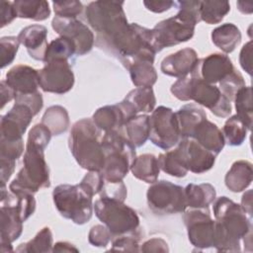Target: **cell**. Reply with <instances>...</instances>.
I'll return each instance as SVG.
<instances>
[{
	"mask_svg": "<svg viewBox=\"0 0 253 253\" xmlns=\"http://www.w3.org/2000/svg\"><path fill=\"white\" fill-rule=\"evenodd\" d=\"M212 211L216 223L214 248L219 252H239L241 240L252 231V216L225 196L213 201Z\"/></svg>",
	"mask_w": 253,
	"mask_h": 253,
	"instance_id": "6da1fadb",
	"label": "cell"
},
{
	"mask_svg": "<svg viewBox=\"0 0 253 253\" xmlns=\"http://www.w3.org/2000/svg\"><path fill=\"white\" fill-rule=\"evenodd\" d=\"M101 48L116 55L126 68L132 63L140 61L153 63L156 54L153 47L151 30L136 23L129 24L125 31L105 43Z\"/></svg>",
	"mask_w": 253,
	"mask_h": 253,
	"instance_id": "7a4b0ae2",
	"label": "cell"
},
{
	"mask_svg": "<svg viewBox=\"0 0 253 253\" xmlns=\"http://www.w3.org/2000/svg\"><path fill=\"white\" fill-rule=\"evenodd\" d=\"M102 132L91 119L79 120L71 127L69 149L79 166L88 171H101L104 166Z\"/></svg>",
	"mask_w": 253,
	"mask_h": 253,
	"instance_id": "3957f363",
	"label": "cell"
},
{
	"mask_svg": "<svg viewBox=\"0 0 253 253\" xmlns=\"http://www.w3.org/2000/svg\"><path fill=\"white\" fill-rule=\"evenodd\" d=\"M171 93L180 101H194L208 108L214 116L226 118L232 111L230 101L218 87L207 83L197 75L188 74L172 84Z\"/></svg>",
	"mask_w": 253,
	"mask_h": 253,
	"instance_id": "277c9868",
	"label": "cell"
},
{
	"mask_svg": "<svg viewBox=\"0 0 253 253\" xmlns=\"http://www.w3.org/2000/svg\"><path fill=\"white\" fill-rule=\"evenodd\" d=\"M105 161L100 171L106 182H121L130 170L135 156V147L124 130H109L102 136Z\"/></svg>",
	"mask_w": 253,
	"mask_h": 253,
	"instance_id": "5b68a950",
	"label": "cell"
},
{
	"mask_svg": "<svg viewBox=\"0 0 253 253\" xmlns=\"http://www.w3.org/2000/svg\"><path fill=\"white\" fill-rule=\"evenodd\" d=\"M124 2L95 1L86 10L85 17L90 27L97 33L96 44L101 47L128 27Z\"/></svg>",
	"mask_w": 253,
	"mask_h": 253,
	"instance_id": "8992f818",
	"label": "cell"
},
{
	"mask_svg": "<svg viewBox=\"0 0 253 253\" xmlns=\"http://www.w3.org/2000/svg\"><path fill=\"white\" fill-rule=\"evenodd\" d=\"M49 186V169L44 159V149L27 142L23 168L10 183V192L23 191L35 194L39 190Z\"/></svg>",
	"mask_w": 253,
	"mask_h": 253,
	"instance_id": "52a82bcc",
	"label": "cell"
},
{
	"mask_svg": "<svg viewBox=\"0 0 253 253\" xmlns=\"http://www.w3.org/2000/svg\"><path fill=\"white\" fill-rule=\"evenodd\" d=\"M54 206L61 216L76 224L88 222L93 214V197L80 184H61L52 192Z\"/></svg>",
	"mask_w": 253,
	"mask_h": 253,
	"instance_id": "ba28073f",
	"label": "cell"
},
{
	"mask_svg": "<svg viewBox=\"0 0 253 253\" xmlns=\"http://www.w3.org/2000/svg\"><path fill=\"white\" fill-rule=\"evenodd\" d=\"M94 211L109 228L113 237L137 232L139 217L132 208L122 201L100 197L95 201Z\"/></svg>",
	"mask_w": 253,
	"mask_h": 253,
	"instance_id": "9c48e42d",
	"label": "cell"
},
{
	"mask_svg": "<svg viewBox=\"0 0 253 253\" xmlns=\"http://www.w3.org/2000/svg\"><path fill=\"white\" fill-rule=\"evenodd\" d=\"M148 208L160 214L184 212L187 209L184 188L169 181H156L146 193Z\"/></svg>",
	"mask_w": 253,
	"mask_h": 253,
	"instance_id": "30bf717a",
	"label": "cell"
},
{
	"mask_svg": "<svg viewBox=\"0 0 253 253\" xmlns=\"http://www.w3.org/2000/svg\"><path fill=\"white\" fill-rule=\"evenodd\" d=\"M149 126L148 138L164 150L174 147L182 139L176 115L170 108L159 106L154 109L149 116Z\"/></svg>",
	"mask_w": 253,
	"mask_h": 253,
	"instance_id": "8fae6325",
	"label": "cell"
},
{
	"mask_svg": "<svg viewBox=\"0 0 253 253\" xmlns=\"http://www.w3.org/2000/svg\"><path fill=\"white\" fill-rule=\"evenodd\" d=\"M183 220L187 227L190 242L197 249L213 248L216 237V223L209 209H191L185 211Z\"/></svg>",
	"mask_w": 253,
	"mask_h": 253,
	"instance_id": "7c38bea8",
	"label": "cell"
},
{
	"mask_svg": "<svg viewBox=\"0 0 253 253\" xmlns=\"http://www.w3.org/2000/svg\"><path fill=\"white\" fill-rule=\"evenodd\" d=\"M195 25L181 19L177 15L163 20L151 30L153 47L157 52L191 40L195 33Z\"/></svg>",
	"mask_w": 253,
	"mask_h": 253,
	"instance_id": "4fadbf2b",
	"label": "cell"
},
{
	"mask_svg": "<svg viewBox=\"0 0 253 253\" xmlns=\"http://www.w3.org/2000/svg\"><path fill=\"white\" fill-rule=\"evenodd\" d=\"M39 71L40 87L42 91L54 94H64L74 85V74L68 60L57 59L44 62Z\"/></svg>",
	"mask_w": 253,
	"mask_h": 253,
	"instance_id": "5bb4252c",
	"label": "cell"
},
{
	"mask_svg": "<svg viewBox=\"0 0 253 253\" xmlns=\"http://www.w3.org/2000/svg\"><path fill=\"white\" fill-rule=\"evenodd\" d=\"M52 29L60 36L73 42L76 55L88 53L95 42L93 32L76 18H61L55 16L51 21Z\"/></svg>",
	"mask_w": 253,
	"mask_h": 253,
	"instance_id": "9a60e30c",
	"label": "cell"
},
{
	"mask_svg": "<svg viewBox=\"0 0 253 253\" xmlns=\"http://www.w3.org/2000/svg\"><path fill=\"white\" fill-rule=\"evenodd\" d=\"M175 149L188 171L202 174L214 165L216 155L207 150L194 138H182Z\"/></svg>",
	"mask_w": 253,
	"mask_h": 253,
	"instance_id": "2e32d148",
	"label": "cell"
},
{
	"mask_svg": "<svg viewBox=\"0 0 253 253\" xmlns=\"http://www.w3.org/2000/svg\"><path fill=\"white\" fill-rule=\"evenodd\" d=\"M34 116L33 111L28 106L15 103L13 108L1 118L0 139L7 141L22 140V136L26 132Z\"/></svg>",
	"mask_w": 253,
	"mask_h": 253,
	"instance_id": "e0dca14e",
	"label": "cell"
},
{
	"mask_svg": "<svg viewBox=\"0 0 253 253\" xmlns=\"http://www.w3.org/2000/svg\"><path fill=\"white\" fill-rule=\"evenodd\" d=\"M234 70L231 59L222 53H211L199 59L197 65L190 74L197 75L210 84L219 83L224 77Z\"/></svg>",
	"mask_w": 253,
	"mask_h": 253,
	"instance_id": "ac0fdd59",
	"label": "cell"
},
{
	"mask_svg": "<svg viewBox=\"0 0 253 253\" xmlns=\"http://www.w3.org/2000/svg\"><path fill=\"white\" fill-rule=\"evenodd\" d=\"M1 252H12V242L17 240L23 231V219L16 206L12 204L1 205Z\"/></svg>",
	"mask_w": 253,
	"mask_h": 253,
	"instance_id": "d6986e66",
	"label": "cell"
},
{
	"mask_svg": "<svg viewBox=\"0 0 253 253\" xmlns=\"http://www.w3.org/2000/svg\"><path fill=\"white\" fill-rule=\"evenodd\" d=\"M198 61L199 58L196 50L185 47L164 57L161 61L160 69L165 75L181 78L190 74Z\"/></svg>",
	"mask_w": 253,
	"mask_h": 253,
	"instance_id": "ffe728a7",
	"label": "cell"
},
{
	"mask_svg": "<svg viewBox=\"0 0 253 253\" xmlns=\"http://www.w3.org/2000/svg\"><path fill=\"white\" fill-rule=\"evenodd\" d=\"M47 29L42 25H31L21 30L18 40L23 44L29 55L36 60H44L47 43Z\"/></svg>",
	"mask_w": 253,
	"mask_h": 253,
	"instance_id": "44dd1931",
	"label": "cell"
},
{
	"mask_svg": "<svg viewBox=\"0 0 253 253\" xmlns=\"http://www.w3.org/2000/svg\"><path fill=\"white\" fill-rule=\"evenodd\" d=\"M5 81L17 94L35 93L40 87L39 70L28 65L19 64L6 73Z\"/></svg>",
	"mask_w": 253,
	"mask_h": 253,
	"instance_id": "7402d4cb",
	"label": "cell"
},
{
	"mask_svg": "<svg viewBox=\"0 0 253 253\" xmlns=\"http://www.w3.org/2000/svg\"><path fill=\"white\" fill-rule=\"evenodd\" d=\"M93 123L103 132L109 130H123L128 121L124 110L119 104L99 108L92 117Z\"/></svg>",
	"mask_w": 253,
	"mask_h": 253,
	"instance_id": "603a6c76",
	"label": "cell"
},
{
	"mask_svg": "<svg viewBox=\"0 0 253 253\" xmlns=\"http://www.w3.org/2000/svg\"><path fill=\"white\" fill-rule=\"evenodd\" d=\"M192 138L214 155L219 154L225 145L222 131L215 124L210 122L208 119L196 127Z\"/></svg>",
	"mask_w": 253,
	"mask_h": 253,
	"instance_id": "cb8c5ba5",
	"label": "cell"
},
{
	"mask_svg": "<svg viewBox=\"0 0 253 253\" xmlns=\"http://www.w3.org/2000/svg\"><path fill=\"white\" fill-rule=\"evenodd\" d=\"M181 138H192L196 127L205 120L207 114L195 104H187L175 112Z\"/></svg>",
	"mask_w": 253,
	"mask_h": 253,
	"instance_id": "d4e9b609",
	"label": "cell"
},
{
	"mask_svg": "<svg viewBox=\"0 0 253 253\" xmlns=\"http://www.w3.org/2000/svg\"><path fill=\"white\" fill-rule=\"evenodd\" d=\"M253 179L252 164L247 160L235 161L227 171L224 183L228 190L239 193L247 189Z\"/></svg>",
	"mask_w": 253,
	"mask_h": 253,
	"instance_id": "484cf974",
	"label": "cell"
},
{
	"mask_svg": "<svg viewBox=\"0 0 253 253\" xmlns=\"http://www.w3.org/2000/svg\"><path fill=\"white\" fill-rule=\"evenodd\" d=\"M186 206L190 209H209L216 197L215 189L209 183L189 184L184 188Z\"/></svg>",
	"mask_w": 253,
	"mask_h": 253,
	"instance_id": "4316f807",
	"label": "cell"
},
{
	"mask_svg": "<svg viewBox=\"0 0 253 253\" xmlns=\"http://www.w3.org/2000/svg\"><path fill=\"white\" fill-rule=\"evenodd\" d=\"M130 171L132 175L145 183L153 184L157 181L159 176V164L155 155L144 153L134 158L131 163Z\"/></svg>",
	"mask_w": 253,
	"mask_h": 253,
	"instance_id": "83f0119b",
	"label": "cell"
},
{
	"mask_svg": "<svg viewBox=\"0 0 253 253\" xmlns=\"http://www.w3.org/2000/svg\"><path fill=\"white\" fill-rule=\"evenodd\" d=\"M211 42L223 52L230 53L241 42L240 30L232 23L222 24L212 30Z\"/></svg>",
	"mask_w": 253,
	"mask_h": 253,
	"instance_id": "f1b7e54d",
	"label": "cell"
},
{
	"mask_svg": "<svg viewBox=\"0 0 253 253\" xmlns=\"http://www.w3.org/2000/svg\"><path fill=\"white\" fill-rule=\"evenodd\" d=\"M123 130L134 147L142 146L149 137V116L142 114L132 117L126 122Z\"/></svg>",
	"mask_w": 253,
	"mask_h": 253,
	"instance_id": "f546056e",
	"label": "cell"
},
{
	"mask_svg": "<svg viewBox=\"0 0 253 253\" xmlns=\"http://www.w3.org/2000/svg\"><path fill=\"white\" fill-rule=\"evenodd\" d=\"M13 3L19 18L44 21L50 16V8L47 1L17 0Z\"/></svg>",
	"mask_w": 253,
	"mask_h": 253,
	"instance_id": "4dcf8cb0",
	"label": "cell"
},
{
	"mask_svg": "<svg viewBox=\"0 0 253 253\" xmlns=\"http://www.w3.org/2000/svg\"><path fill=\"white\" fill-rule=\"evenodd\" d=\"M125 100L136 114L152 113L156 105V98L151 87H136L126 96Z\"/></svg>",
	"mask_w": 253,
	"mask_h": 253,
	"instance_id": "1f68e13d",
	"label": "cell"
},
{
	"mask_svg": "<svg viewBox=\"0 0 253 253\" xmlns=\"http://www.w3.org/2000/svg\"><path fill=\"white\" fill-rule=\"evenodd\" d=\"M43 124L52 135H59L65 132L69 126V116L65 108L59 105L50 106L42 118Z\"/></svg>",
	"mask_w": 253,
	"mask_h": 253,
	"instance_id": "d6a6232c",
	"label": "cell"
},
{
	"mask_svg": "<svg viewBox=\"0 0 253 253\" xmlns=\"http://www.w3.org/2000/svg\"><path fill=\"white\" fill-rule=\"evenodd\" d=\"M127 69L131 82L135 87H152L157 80V72L151 62H135L129 65Z\"/></svg>",
	"mask_w": 253,
	"mask_h": 253,
	"instance_id": "836d02e7",
	"label": "cell"
},
{
	"mask_svg": "<svg viewBox=\"0 0 253 253\" xmlns=\"http://www.w3.org/2000/svg\"><path fill=\"white\" fill-rule=\"evenodd\" d=\"M230 11L227 1H200L201 21L209 25L218 24Z\"/></svg>",
	"mask_w": 253,
	"mask_h": 253,
	"instance_id": "e575fe53",
	"label": "cell"
},
{
	"mask_svg": "<svg viewBox=\"0 0 253 253\" xmlns=\"http://www.w3.org/2000/svg\"><path fill=\"white\" fill-rule=\"evenodd\" d=\"M248 130L245 123L237 115L231 116L226 120L222 129L225 143L230 146L241 145L246 139Z\"/></svg>",
	"mask_w": 253,
	"mask_h": 253,
	"instance_id": "d590c367",
	"label": "cell"
},
{
	"mask_svg": "<svg viewBox=\"0 0 253 253\" xmlns=\"http://www.w3.org/2000/svg\"><path fill=\"white\" fill-rule=\"evenodd\" d=\"M52 233L49 227H43L37 235L26 243H22L16 249L17 252L25 253H42L52 251Z\"/></svg>",
	"mask_w": 253,
	"mask_h": 253,
	"instance_id": "8d00e7d4",
	"label": "cell"
},
{
	"mask_svg": "<svg viewBox=\"0 0 253 253\" xmlns=\"http://www.w3.org/2000/svg\"><path fill=\"white\" fill-rule=\"evenodd\" d=\"M74 54L76 55V47L73 42L67 38L59 37L48 43L43 61L47 62L57 59L68 60Z\"/></svg>",
	"mask_w": 253,
	"mask_h": 253,
	"instance_id": "74e56055",
	"label": "cell"
},
{
	"mask_svg": "<svg viewBox=\"0 0 253 253\" xmlns=\"http://www.w3.org/2000/svg\"><path fill=\"white\" fill-rule=\"evenodd\" d=\"M237 116L245 123L247 128L252 127V89L251 86L242 87L235 95L234 100Z\"/></svg>",
	"mask_w": 253,
	"mask_h": 253,
	"instance_id": "f35d334b",
	"label": "cell"
},
{
	"mask_svg": "<svg viewBox=\"0 0 253 253\" xmlns=\"http://www.w3.org/2000/svg\"><path fill=\"white\" fill-rule=\"evenodd\" d=\"M157 159H158L159 168L164 173L170 176L182 178V177H185L189 172L185 167V165L183 164L176 149L159 154Z\"/></svg>",
	"mask_w": 253,
	"mask_h": 253,
	"instance_id": "ab89813d",
	"label": "cell"
},
{
	"mask_svg": "<svg viewBox=\"0 0 253 253\" xmlns=\"http://www.w3.org/2000/svg\"><path fill=\"white\" fill-rule=\"evenodd\" d=\"M245 86V81L241 73L233 70L219 82V90L231 102L234 100L236 93Z\"/></svg>",
	"mask_w": 253,
	"mask_h": 253,
	"instance_id": "60d3db41",
	"label": "cell"
},
{
	"mask_svg": "<svg viewBox=\"0 0 253 253\" xmlns=\"http://www.w3.org/2000/svg\"><path fill=\"white\" fill-rule=\"evenodd\" d=\"M20 42L18 37H2L0 39V53H1V68H5L15 59Z\"/></svg>",
	"mask_w": 253,
	"mask_h": 253,
	"instance_id": "b9f144b4",
	"label": "cell"
},
{
	"mask_svg": "<svg viewBox=\"0 0 253 253\" xmlns=\"http://www.w3.org/2000/svg\"><path fill=\"white\" fill-rule=\"evenodd\" d=\"M174 6L179 10L177 16L181 19L195 26L201 22L200 1H176Z\"/></svg>",
	"mask_w": 253,
	"mask_h": 253,
	"instance_id": "7bdbcfd3",
	"label": "cell"
},
{
	"mask_svg": "<svg viewBox=\"0 0 253 253\" xmlns=\"http://www.w3.org/2000/svg\"><path fill=\"white\" fill-rule=\"evenodd\" d=\"M110 251H139V235L134 232L116 236L112 239Z\"/></svg>",
	"mask_w": 253,
	"mask_h": 253,
	"instance_id": "ee69618b",
	"label": "cell"
},
{
	"mask_svg": "<svg viewBox=\"0 0 253 253\" xmlns=\"http://www.w3.org/2000/svg\"><path fill=\"white\" fill-rule=\"evenodd\" d=\"M52 7L55 15L61 18H76L83 10L82 3L76 0L54 1Z\"/></svg>",
	"mask_w": 253,
	"mask_h": 253,
	"instance_id": "f6af8a7d",
	"label": "cell"
},
{
	"mask_svg": "<svg viewBox=\"0 0 253 253\" xmlns=\"http://www.w3.org/2000/svg\"><path fill=\"white\" fill-rule=\"evenodd\" d=\"M79 184L88 194L94 197L102 191L105 180L100 171H88Z\"/></svg>",
	"mask_w": 253,
	"mask_h": 253,
	"instance_id": "bcb514c9",
	"label": "cell"
},
{
	"mask_svg": "<svg viewBox=\"0 0 253 253\" xmlns=\"http://www.w3.org/2000/svg\"><path fill=\"white\" fill-rule=\"evenodd\" d=\"M112 239L113 235L105 224H96L92 226L88 234L89 243L96 247H106Z\"/></svg>",
	"mask_w": 253,
	"mask_h": 253,
	"instance_id": "7dc6e473",
	"label": "cell"
},
{
	"mask_svg": "<svg viewBox=\"0 0 253 253\" xmlns=\"http://www.w3.org/2000/svg\"><path fill=\"white\" fill-rule=\"evenodd\" d=\"M51 135L52 134L50 130L43 124L41 123L34 126L29 131L27 142L45 149L48 142L50 141Z\"/></svg>",
	"mask_w": 253,
	"mask_h": 253,
	"instance_id": "c3c4849f",
	"label": "cell"
},
{
	"mask_svg": "<svg viewBox=\"0 0 253 253\" xmlns=\"http://www.w3.org/2000/svg\"><path fill=\"white\" fill-rule=\"evenodd\" d=\"M24 152V141H7L0 139V159L16 161Z\"/></svg>",
	"mask_w": 253,
	"mask_h": 253,
	"instance_id": "681fc988",
	"label": "cell"
},
{
	"mask_svg": "<svg viewBox=\"0 0 253 253\" xmlns=\"http://www.w3.org/2000/svg\"><path fill=\"white\" fill-rule=\"evenodd\" d=\"M126 195H127L126 187L123 181L116 182V183L105 181L104 187L100 192V197L116 199L122 202H125V200L126 199Z\"/></svg>",
	"mask_w": 253,
	"mask_h": 253,
	"instance_id": "f907efd6",
	"label": "cell"
},
{
	"mask_svg": "<svg viewBox=\"0 0 253 253\" xmlns=\"http://www.w3.org/2000/svg\"><path fill=\"white\" fill-rule=\"evenodd\" d=\"M15 103H20L28 106L36 116L43 106V100L42 94L37 91L30 94H17L15 98Z\"/></svg>",
	"mask_w": 253,
	"mask_h": 253,
	"instance_id": "816d5d0a",
	"label": "cell"
},
{
	"mask_svg": "<svg viewBox=\"0 0 253 253\" xmlns=\"http://www.w3.org/2000/svg\"><path fill=\"white\" fill-rule=\"evenodd\" d=\"M0 16H1V28L9 25L17 18V13L14 7V3L10 1H0Z\"/></svg>",
	"mask_w": 253,
	"mask_h": 253,
	"instance_id": "f5cc1de1",
	"label": "cell"
},
{
	"mask_svg": "<svg viewBox=\"0 0 253 253\" xmlns=\"http://www.w3.org/2000/svg\"><path fill=\"white\" fill-rule=\"evenodd\" d=\"M139 251L141 252H147V253H159V252H168L169 248H168V244L167 242L162 239V238H158V237H154V238H150L148 240H146L141 247L139 248Z\"/></svg>",
	"mask_w": 253,
	"mask_h": 253,
	"instance_id": "db71d44e",
	"label": "cell"
},
{
	"mask_svg": "<svg viewBox=\"0 0 253 253\" xmlns=\"http://www.w3.org/2000/svg\"><path fill=\"white\" fill-rule=\"evenodd\" d=\"M239 63L249 75L252 74V41H249L241 48L239 53Z\"/></svg>",
	"mask_w": 253,
	"mask_h": 253,
	"instance_id": "11a10c76",
	"label": "cell"
},
{
	"mask_svg": "<svg viewBox=\"0 0 253 253\" xmlns=\"http://www.w3.org/2000/svg\"><path fill=\"white\" fill-rule=\"evenodd\" d=\"M145 8L153 13H163L175 5V1H143Z\"/></svg>",
	"mask_w": 253,
	"mask_h": 253,
	"instance_id": "9f6ffc18",
	"label": "cell"
},
{
	"mask_svg": "<svg viewBox=\"0 0 253 253\" xmlns=\"http://www.w3.org/2000/svg\"><path fill=\"white\" fill-rule=\"evenodd\" d=\"M16 161L0 159V168H1V185H6V182L12 176L15 170Z\"/></svg>",
	"mask_w": 253,
	"mask_h": 253,
	"instance_id": "6f0895ef",
	"label": "cell"
},
{
	"mask_svg": "<svg viewBox=\"0 0 253 253\" xmlns=\"http://www.w3.org/2000/svg\"><path fill=\"white\" fill-rule=\"evenodd\" d=\"M0 90H1V108H4V106L10 102L11 100L15 99L17 96V93L15 90L7 84L5 80H2L0 83Z\"/></svg>",
	"mask_w": 253,
	"mask_h": 253,
	"instance_id": "680465c9",
	"label": "cell"
},
{
	"mask_svg": "<svg viewBox=\"0 0 253 253\" xmlns=\"http://www.w3.org/2000/svg\"><path fill=\"white\" fill-rule=\"evenodd\" d=\"M78 251H79L78 248H76L73 244L66 241H59L53 245L51 252H78Z\"/></svg>",
	"mask_w": 253,
	"mask_h": 253,
	"instance_id": "91938a15",
	"label": "cell"
},
{
	"mask_svg": "<svg viewBox=\"0 0 253 253\" xmlns=\"http://www.w3.org/2000/svg\"><path fill=\"white\" fill-rule=\"evenodd\" d=\"M240 206L250 216H252V190H248L243 194Z\"/></svg>",
	"mask_w": 253,
	"mask_h": 253,
	"instance_id": "94428289",
	"label": "cell"
},
{
	"mask_svg": "<svg viewBox=\"0 0 253 253\" xmlns=\"http://www.w3.org/2000/svg\"><path fill=\"white\" fill-rule=\"evenodd\" d=\"M238 10L243 14H251L252 13V4L245 2H237Z\"/></svg>",
	"mask_w": 253,
	"mask_h": 253,
	"instance_id": "6125c7cd",
	"label": "cell"
}]
</instances>
